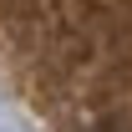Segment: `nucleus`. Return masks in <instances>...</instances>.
<instances>
[{
  "instance_id": "obj_1",
  "label": "nucleus",
  "mask_w": 132,
  "mask_h": 132,
  "mask_svg": "<svg viewBox=\"0 0 132 132\" xmlns=\"http://www.w3.org/2000/svg\"><path fill=\"white\" fill-rule=\"evenodd\" d=\"M97 132H132V122H102Z\"/></svg>"
}]
</instances>
